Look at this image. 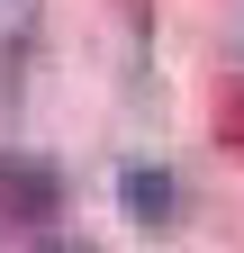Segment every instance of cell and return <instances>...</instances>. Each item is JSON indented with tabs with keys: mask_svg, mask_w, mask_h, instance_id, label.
Returning <instances> with one entry per match:
<instances>
[{
	"mask_svg": "<svg viewBox=\"0 0 244 253\" xmlns=\"http://www.w3.org/2000/svg\"><path fill=\"white\" fill-rule=\"evenodd\" d=\"M54 208H64V172H54V163H37V154H0V217L45 226Z\"/></svg>",
	"mask_w": 244,
	"mask_h": 253,
	"instance_id": "obj_1",
	"label": "cell"
},
{
	"mask_svg": "<svg viewBox=\"0 0 244 253\" xmlns=\"http://www.w3.org/2000/svg\"><path fill=\"white\" fill-rule=\"evenodd\" d=\"M118 208H127L136 226H172V217H181V190H172L163 163H127V172H118Z\"/></svg>",
	"mask_w": 244,
	"mask_h": 253,
	"instance_id": "obj_2",
	"label": "cell"
}]
</instances>
